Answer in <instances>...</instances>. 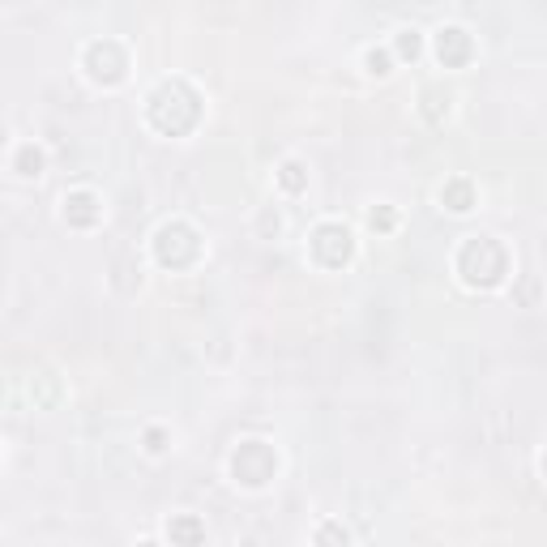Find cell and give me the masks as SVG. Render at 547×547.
I'll list each match as a JSON object with an SVG mask.
<instances>
[{
    "label": "cell",
    "instance_id": "277c9868",
    "mask_svg": "<svg viewBox=\"0 0 547 547\" xmlns=\"http://www.w3.org/2000/svg\"><path fill=\"white\" fill-rule=\"evenodd\" d=\"M274 471H278V457H274V449H270L265 441H244V445L231 453V475H236V483L262 488V483L274 479Z\"/></svg>",
    "mask_w": 547,
    "mask_h": 547
},
{
    "label": "cell",
    "instance_id": "ac0fdd59",
    "mask_svg": "<svg viewBox=\"0 0 547 547\" xmlns=\"http://www.w3.org/2000/svg\"><path fill=\"white\" fill-rule=\"evenodd\" d=\"M543 475H547V453H543Z\"/></svg>",
    "mask_w": 547,
    "mask_h": 547
},
{
    "label": "cell",
    "instance_id": "9c48e42d",
    "mask_svg": "<svg viewBox=\"0 0 547 547\" xmlns=\"http://www.w3.org/2000/svg\"><path fill=\"white\" fill-rule=\"evenodd\" d=\"M167 539L171 547H201L206 543V526L197 513H171L167 518Z\"/></svg>",
    "mask_w": 547,
    "mask_h": 547
},
{
    "label": "cell",
    "instance_id": "4fadbf2b",
    "mask_svg": "<svg viewBox=\"0 0 547 547\" xmlns=\"http://www.w3.org/2000/svg\"><path fill=\"white\" fill-rule=\"evenodd\" d=\"M351 539H347V530L338 522H321L316 526V547H347Z\"/></svg>",
    "mask_w": 547,
    "mask_h": 547
},
{
    "label": "cell",
    "instance_id": "8fae6325",
    "mask_svg": "<svg viewBox=\"0 0 547 547\" xmlns=\"http://www.w3.org/2000/svg\"><path fill=\"white\" fill-rule=\"evenodd\" d=\"M43 163H48V159H43V150L35 142H22L13 150V171H18L22 180H39V176H43Z\"/></svg>",
    "mask_w": 547,
    "mask_h": 547
},
{
    "label": "cell",
    "instance_id": "9a60e30c",
    "mask_svg": "<svg viewBox=\"0 0 547 547\" xmlns=\"http://www.w3.org/2000/svg\"><path fill=\"white\" fill-rule=\"evenodd\" d=\"M368 227H372V231H394V227H398L394 206H377V210H368Z\"/></svg>",
    "mask_w": 547,
    "mask_h": 547
},
{
    "label": "cell",
    "instance_id": "d6986e66",
    "mask_svg": "<svg viewBox=\"0 0 547 547\" xmlns=\"http://www.w3.org/2000/svg\"><path fill=\"white\" fill-rule=\"evenodd\" d=\"M142 547H159V543H142Z\"/></svg>",
    "mask_w": 547,
    "mask_h": 547
},
{
    "label": "cell",
    "instance_id": "52a82bcc",
    "mask_svg": "<svg viewBox=\"0 0 547 547\" xmlns=\"http://www.w3.org/2000/svg\"><path fill=\"white\" fill-rule=\"evenodd\" d=\"M471 56H475V39H471L462 26H441V30H436V60H441L445 69H462Z\"/></svg>",
    "mask_w": 547,
    "mask_h": 547
},
{
    "label": "cell",
    "instance_id": "2e32d148",
    "mask_svg": "<svg viewBox=\"0 0 547 547\" xmlns=\"http://www.w3.org/2000/svg\"><path fill=\"white\" fill-rule=\"evenodd\" d=\"M363 65H368V73H372V77H389V51H385V48H368V51H363Z\"/></svg>",
    "mask_w": 547,
    "mask_h": 547
},
{
    "label": "cell",
    "instance_id": "7a4b0ae2",
    "mask_svg": "<svg viewBox=\"0 0 547 547\" xmlns=\"http://www.w3.org/2000/svg\"><path fill=\"white\" fill-rule=\"evenodd\" d=\"M201 116V103L192 95L184 82H163L154 95H150V120H154V129H163L171 137H180V133H189L192 124Z\"/></svg>",
    "mask_w": 547,
    "mask_h": 547
},
{
    "label": "cell",
    "instance_id": "3957f363",
    "mask_svg": "<svg viewBox=\"0 0 547 547\" xmlns=\"http://www.w3.org/2000/svg\"><path fill=\"white\" fill-rule=\"evenodd\" d=\"M197 253H201V239H197V231H192L189 223H167V227H159V236H154L159 265L184 270V265L197 262Z\"/></svg>",
    "mask_w": 547,
    "mask_h": 547
},
{
    "label": "cell",
    "instance_id": "e0dca14e",
    "mask_svg": "<svg viewBox=\"0 0 547 547\" xmlns=\"http://www.w3.org/2000/svg\"><path fill=\"white\" fill-rule=\"evenodd\" d=\"M145 453H163L167 449V432L163 428H145Z\"/></svg>",
    "mask_w": 547,
    "mask_h": 547
},
{
    "label": "cell",
    "instance_id": "30bf717a",
    "mask_svg": "<svg viewBox=\"0 0 547 547\" xmlns=\"http://www.w3.org/2000/svg\"><path fill=\"white\" fill-rule=\"evenodd\" d=\"M441 201L449 206L453 215H466L475 206V184L462 180V176H453V180H445V189H441Z\"/></svg>",
    "mask_w": 547,
    "mask_h": 547
},
{
    "label": "cell",
    "instance_id": "7c38bea8",
    "mask_svg": "<svg viewBox=\"0 0 547 547\" xmlns=\"http://www.w3.org/2000/svg\"><path fill=\"white\" fill-rule=\"evenodd\" d=\"M278 184H283L291 197L295 192H304L309 189V171H304V163H295V159H286L283 167H278Z\"/></svg>",
    "mask_w": 547,
    "mask_h": 547
},
{
    "label": "cell",
    "instance_id": "ba28073f",
    "mask_svg": "<svg viewBox=\"0 0 547 547\" xmlns=\"http://www.w3.org/2000/svg\"><path fill=\"white\" fill-rule=\"evenodd\" d=\"M98 218H103V206H98V197L90 189L65 192V223L69 227H95Z\"/></svg>",
    "mask_w": 547,
    "mask_h": 547
},
{
    "label": "cell",
    "instance_id": "5b68a950",
    "mask_svg": "<svg viewBox=\"0 0 547 547\" xmlns=\"http://www.w3.org/2000/svg\"><path fill=\"white\" fill-rule=\"evenodd\" d=\"M309 248L312 257L321 265H330V270H338V265L351 262V253H356V239H351V231L342 227V223H321L316 231L309 236Z\"/></svg>",
    "mask_w": 547,
    "mask_h": 547
},
{
    "label": "cell",
    "instance_id": "6da1fadb",
    "mask_svg": "<svg viewBox=\"0 0 547 547\" xmlns=\"http://www.w3.org/2000/svg\"><path fill=\"white\" fill-rule=\"evenodd\" d=\"M457 274L471 286H500L504 274H509V253L500 248L496 239L488 236H471L462 248H457Z\"/></svg>",
    "mask_w": 547,
    "mask_h": 547
},
{
    "label": "cell",
    "instance_id": "5bb4252c",
    "mask_svg": "<svg viewBox=\"0 0 547 547\" xmlns=\"http://www.w3.org/2000/svg\"><path fill=\"white\" fill-rule=\"evenodd\" d=\"M394 48H398L402 60H415V56L424 51V39H419V30H398V43H394Z\"/></svg>",
    "mask_w": 547,
    "mask_h": 547
},
{
    "label": "cell",
    "instance_id": "8992f818",
    "mask_svg": "<svg viewBox=\"0 0 547 547\" xmlns=\"http://www.w3.org/2000/svg\"><path fill=\"white\" fill-rule=\"evenodd\" d=\"M86 69H90V77L95 82H103V86H116L120 77H124V48L120 43H112V39H98V43H90L86 48Z\"/></svg>",
    "mask_w": 547,
    "mask_h": 547
}]
</instances>
